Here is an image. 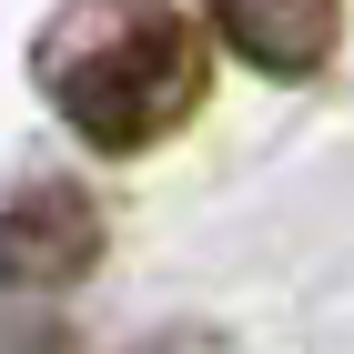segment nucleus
Masks as SVG:
<instances>
[{"label":"nucleus","instance_id":"nucleus-1","mask_svg":"<svg viewBox=\"0 0 354 354\" xmlns=\"http://www.w3.org/2000/svg\"><path fill=\"white\" fill-rule=\"evenodd\" d=\"M51 111L91 152H152L172 122H192V102L213 91L203 30L172 0H71L41 51H30Z\"/></svg>","mask_w":354,"mask_h":354},{"label":"nucleus","instance_id":"nucleus-2","mask_svg":"<svg viewBox=\"0 0 354 354\" xmlns=\"http://www.w3.org/2000/svg\"><path fill=\"white\" fill-rule=\"evenodd\" d=\"M102 263V203L82 183H10L0 192V294H61Z\"/></svg>","mask_w":354,"mask_h":354},{"label":"nucleus","instance_id":"nucleus-3","mask_svg":"<svg viewBox=\"0 0 354 354\" xmlns=\"http://www.w3.org/2000/svg\"><path fill=\"white\" fill-rule=\"evenodd\" d=\"M213 30L253 61V71L304 82V71H324L334 41H344V0H213Z\"/></svg>","mask_w":354,"mask_h":354},{"label":"nucleus","instance_id":"nucleus-4","mask_svg":"<svg viewBox=\"0 0 354 354\" xmlns=\"http://www.w3.org/2000/svg\"><path fill=\"white\" fill-rule=\"evenodd\" d=\"M0 354H71L61 324H0Z\"/></svg>","mask_w":354,"mask_h":354}]
</instances>
